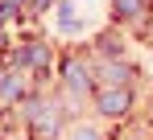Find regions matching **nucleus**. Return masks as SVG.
I'll list each match as a JSON object with an SVG mask.
<instances>
[{
  "label": "nucleus",
  "instance_id": "nucleus-3",
  "mask_svg": "<svg viewBox=\"0 0 153 140\" xmlns=\"http://www.w3.org/2000/svg\"><path fill=\"white\" fill-rule=\"evenodd\" d=\"M116 8H120V17H137L141 13V0H116Z\"/></svg>",
  "mask_w": 153,
  "mask_h": 140
},
{
  "label": "nucleus",
  "instance_id": "nucleus-2",
  "mask_svg": "<svg viewBox=\"0 0 153 140\" xmlns=\"http://www.w3.org/2000/svg\"><path fill=\"white\" fill-rule=\"evenodd\" d=\"M66 78H71V87H87V70L83 66H66Z\"/></svg>",
  "mask_w": 153,
  "mask_h": 140
},
{
  "label": "nucleus",
  "instance_id": "nucleus-1",
  "mask_svg": "<svg viewBox=\"0 0 153 140\" xmlns=\"http://www.w3.org/2000/svg\"><path fill=\"white\" fill-rule=\"evenodd\" d=\"M128 107V91H103L100 95V111L103 116H124Z\"/></svg>",
  "mask_w": 153,
  "mask_h": 140
}]
</instances>
